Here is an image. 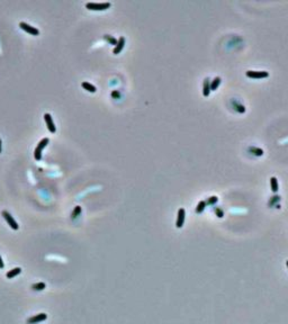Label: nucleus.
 Instances as JSON below:
<instances>
[{"label":"nucleus","mask_w":288,"mask_h":324,"mask_svg":"<svg viewBox=\"0 0 288 324\" xmlns=\"http://www.w3.org/2000/svg\"><path fill=\"white\" fill-rule=\"evenodd\" d=\"M245 76L249 78H252V79H263V78L269 77V72L266 70H248L245 71Z\"/></svg>","instance_id":"f257e3e1"},{"label":"nucleus","mask_w":288,"mask_h":324,"mask_svg":"<svg viewBox=\"0 0 288 324\" xmlns=\"http://www.w3.org/2000/svg\"><path fill=\"white\" fill-rule=\"evenodd\" d=\"M49 137H44V139H42L41 141L38 142L37 146L35 147V150H34V156H35L36 160H41L42 159V151L49 144Z\"/></svg>","instance_id":"f03ea898"},{"label":"nucleus","mask_w":288,"mask_h":324,"mask_svg":"<svg viewBox=\"0 0 288 324\" xmlns=\"http://www.w3.org/2000/svg\"><path fill=\"white\" fill-rule=\"evenodd\" d=\"M86 7L91 10H105L110 7V2H87Z\"/></svg>","instance_id":"7ed1b4c3"},{"label":"nucleus","mask_w":288,"mask_h":324,"mask_svg":"<svg viewBox=\"0 0 288 324\" xmlns=\"http://www.w3.org/2000/svg\"><path fill=\"white\" fill-rule=\"evenodd\" d=\"M2 216H3V218H5V220L7 221V223L9 224V226L12 227V230H18L19 225L17 224V222L15 221V218L12 217L10 213L7 212V211H3V212H2Z\"/></svg>","instance_id":"20e7f679"},{"label":"nucleus","mask_w":288,"mask_h":324,"mask_svg":"<svg viewBox=\"0 0 288 324\" xmlns=\"http://www.w3.org/2000/svg\"><path fill=\"white\" fill-rule=\"evenodd\" d=\"M185 217H186V211L183 207H180L178 209V213H177V221H176V226L178 229L183 226V223H185Z\"/></svg>","instance_id":"39448f33"},{"label":"nucleus","mask_w":288,"mask_h":324,"mask_svg":"<svg viewBox=\"0 0 288 324\" xmlns=\"http://www.w3.org/2000/svg\"><path fill=\"white\" fill-rule=\"evenodd\" d=\"M19 27H21V30H25V32L32 34V35H38V34H39L38 28L32 26V25H30V24L25 23V21H21V23H19Z\"/></svg>","instance_id":"423d86ee"},{"label":"nucleus","mask_w":288,"mask_h":324,"mask_svg":"<svg viewBox=\"0 0 288 324\" xmlns=\"http://www.w3.org/2000/svg\"><path fill=\"white\" fill-rule=\"evenodd\" d=\"M46 318H47V314H45V313H39V314H37V315H34V316H32V317L28 318L27 323L28 324H36V323H39V322L45 321Z\"/></svg>","instance_id":"0eeeda50"},{"label":"nucleus","mask_w":288,"mask_h":324,"mask_svg":"<svg viewBox=\"0 0 288 324\" xmlns=\"http://www.w3.org/2000/svg\"><path fill=\"white\" fill-rule=\"evenodd\" d=\"M44 119H45V123H46L49 131H50L51 133H54V132H55V131H56V127H55V125H54L53 118H52L51 114H49V113H45V114H44Z\"/></svg>","instance_id":"6e6552de"},{"label":"nucleus","mask_w":288,"mask_h":324,"mask_svg":"<svg viewBox=\"0 0 288 324\" xmlns=\"http://www.w3.org/2000/svg\"><path fill=\"white\" fill-rule=\"evenodd\" d=\"M211 79L208 77L204 78L203 80V95L204 97H208L211 94Z\"/></svg>","instance_id":"1a4fd4ad"},{"label":"nucleus","mask_w":288,"mask_h":324,"mask_svg":"<svg viewBox=\"0 0 288 324\" xmlns=\"http://www.w3.org/2000/svg\"><path fill=\"white\" fill-rule=\"evenodd\" d=\"M231 105H232V107L236 110V112L241 113V114L242 113H245V110H247L245 106H244L242 103H240L238 99H232V100H231Z\"/></svg>","instance_id":"9d476101"},{"label":"nucleus","mask_w":288,"mask_h":324,"mask_svg":"<svg viewBox=\"0 0 288 324\" xmlns=\"http://www.w3.org/2000/svg\"><path fill=\"white\" fill-rule=\"evenodd\" d=\"M248 152L253 154V155H257V156H261V155H263V153H265V151L262 150L261 147L256 146V145H250V146H248Z\"/></svg>","instance_id":"9b49d317"},{"label":"nucleus","mask_w":288,"mask_h":324,"mask_svg":"<svg viewBox=\"0 0 288 324\" xmlns=\"http://www.w3.org/2000/svg\"><path fill=\"white\" fill-rule=\"evenodd\" d=\"M124 45H125V37H124V36H121V37L117 39V44L115 45L114 50H113V53L118 54L122 50H123Z\"/></svg>","instance_id":"f8f14e48"},{"label":"nucleus","mask_w":288,"mask_h":324,"mask_svg":"<svg viewBox=\"0 0 288 324\" xmlns=\"http://www.w3.org/2000/svg\"><path fill=\"white\" fill-rule=\"evenodd\" d=\"M221 82H222V78H221L220 76H216V77L213 78V79L211 80V90H212V91L216 90V89L220 87Z\"/></svg>","instance_id":"ddd939ff"},{"label":"nucleus","mask_w":288,"mask_h":324,"mask_svg":"<svg viewBox=\"0 0 288 324\" xmlns=\"http://www.w3.org/2000/svg\"><path fill=\"white\" fill-rule=\"evenodd\" d=\"M270 188L273 192H277L278 189H279V183H278V180L275 176L270 177Z\"/></svg>","instance_id":"4468645a"},{"label":"nucleus","mask_w":288,"mask_h":324,"mask_svg":"<svg viewBox=\"0 0 288 324\" xmlns=\"http://www.w3.org/2000/svg\"><path fill=\"white\" fill-rule=\"evenodd\" d=\"M21 269L19 268V267H18V268H14V269H12V270H9L8 272H7L6 277L9 278V279H12V278L16 277L17 275L21 274Z\"/></svg>","instance_id":"2eb2a0df"},{"label":"nucleus","mask_w":288,"mask_h":324,"mask_svg":"<svg viewBox=\"0 0 288 324\" xmlns=\"http://www.w3.org/2000/svg\"><path fill=\"white\" fill-rule=\"evenodd\" d=\"M280 199H281V197H280V195H273L272 197L269 199V201H268V206L269 207H272V206H277V204L278 201H280Z\"/></svg>","instance_id":"dca6fc26"},{"label":"nucleus","mask_w":288,"mask_h":324,"mask_svg":"<svg viewBox=\"0 0 288 324\" xmlns=\"http://www.w3.org/2000/svg\"><path fill=\"white\" fill-rule=\"evenodd\" d=\"M82 87L86 89V90H88V91H90V92H96V90H97V88H96L94 85H91L90 82H88V81H83Z\"/></svg>","instance_id":"f3484780"},{"label":"nucleus","mask_w":288,"mask_h":324,"mask_svg":"<svg viewBox=\"0 0 288 324\" xmlns=\"http://www.w3.org/2000/svg\"><path fill=\"white\" fill-rule=\"evenodd\" d=\"M206 206H207V205H206V201H200L199 203L197 204V206H196V209H195V211H196V213L200 214V213H203L204 211H205Z\"/></svg>","instance_id":"a211bd4d"},{"label":"nucleus","mask_w":288,"mask_h":324,"mask_svg":"<svg viewBox=\"0 0 288 324\" xmlns=\"http://www.w3.org/2000/svg\"><path fill=\"white\" fill-rule=\"evenodd\" d=\"M218 201V197L217 196H215V195H213V196H209L208 198H207V201H206V205H208V206H213V205H215V204L217 203Z\"/></svg>","instance_id":"6ab92c4d"},{"label":"nucleus","mask_w":288,"mask_h":324,"mask_svg":"<svg viewBox=\"0 0 288 324\" xmlns=\"http://www.w3.org/2000/svg\"><path fill=\"white\" fill-rule=\"evenodd\" d=\"M45 287H46V285H45V283H37V284H34V285L32 286V289L33 290H43V289H45Z\"/></svg>","instance_id":"aec40b11"},{"label":"nucleus","mask_w":288,"mask_h":324,"mask_svg":"<svg viewBox=\"0 0 288 324\" xmlns=\"http://www.w3.org/2000/svg\"><path fill=\"white\" fill-rule=\"evenodd\" d=\"M214 213L216 214V216H217V217H220V218H222V217L224 216V211H223V208H221V207H218V206H216V207L214 208Z\"/></svg>","instance_id":"412c9836"},{"label":"nucleus","mask_w":288,"mask_h":324,"mask_svg":"<svg viewBox=\"0 0 288 324\" xmlns=\"http://www.w3.org/2000/svg\"><path fill=\"white\" fill-rule=\"evenodd\" d=\"M80 213H81V207H80V206H77L76 208H74L73 213H72V214H71V216H72V218H76L77 216L79 215Z\"/></svg>","instance_id":"4be33fe9"},{"label":"nucleus","mask_w":288,"mask_h":324,"mask_svg":"<svg viewBox=\"0 0 288 324\" xmlns=\"http://www.w3.org/2000/svg\"><path fill=\"white\" fill-rule=\"evenodd\" d=\"M105 39H106L108 42H110V43H112L113 45H116V44H117V39H115L114 37H112L110 35H105Z\"/></svg>","instance_id":"5701e85b"},{"label":"nucleus","mask_w":288,"mask_h":324,"mask_svg":"<svg viewBox=\"0 0 288 324\" xmlns=\"http://www.w3.org/2000/svg\"><path fill=\"white\" fill-rule=\"evenodd\" d=\"M119 91H117V90H114V91L112 92V96L113 97H119Z\"/></svg>","instance_id":"b1692460"},{"label":"nucleus","mask_w":288,"mask_h":324,"mask_svg":"<svg viewBox=\"0 0 288 324\" xmlns=\"http://www.w3.org/2000/svg\"><path fill=\"white\" fill-rule=\"evenodd\" d=\"M3 267H5V263H3L2 258H1V256H0V269H2Z\"/></svg>","instance_id":"393cba45"},{"label":"nucleus","mask_w":288,"mask_h":324,"mask_svg":"<svg viewBox=\"0 0 288 324\" xmlns=\"http://www.w3.org/2000/svg\"><path fill=\"white\" fill-rule=\"evenodd\" d=\"M2 142H1V140H0V153H1V147H2Z\"/></svg>","instance_id":"a878e982"},{"label":"nucleus","mask_w":288,"mask_h":324,"mask_svg":"<svg viewBox=\"0 0 288 324\" xmlns=\"http://www.w3.org/2000/svg\"><path fill=\"white\" fill-rule=\"evenodd\" d=\"M286 266H287V268H288V260L286 261Z\"/></svg>","instance_id":"bb28decb"}]
</instances>
